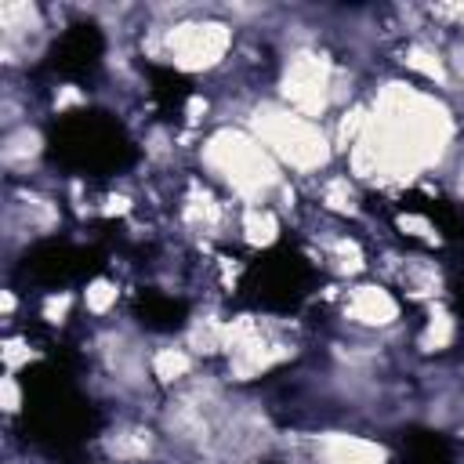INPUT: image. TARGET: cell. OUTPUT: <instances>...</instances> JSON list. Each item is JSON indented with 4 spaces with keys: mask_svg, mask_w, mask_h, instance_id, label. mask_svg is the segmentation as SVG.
Segmentation results:
<instances>
[{
    "mask_svg": "<svg viewBox=\"0 0 464 464\" xmlns=\"http://www.w3.org/2000/svg\"><path fill=\"white\" fill-rule=\"evenodd\" d=\"M243 232H246V239H250L254 246H265V243L276 239L279 221H276V214H272L268 207H246V214H243Z\"/></svg>",
    "mask_w": 464,
    "mask_h": 464,
    "instance_id": "obj_9",
    "label": "cell"
},
{
    "mask_svg": "<svg viewBox=\"0 0 464 464\" xmlns=\"http://www.w3.org/2000/svg\"><path fill=\"white\" fill-rule=\"evenodd\" d=\"M330 94H334L330 62L315 51H297L283 72V98L290 102V109L312 120L319 112H326Z\"/></svg>",
    "mask_w": 464,
    "mask_h": 464,
    "instance_id": "obj_5",
    "label": "cell"
},
{
    "mask_svg": "<svg viewBox=\"0 0 464 464\" xmlns=\"http://www.w3.org/2000/svg\"><path fill=\"white\" fill-rule=\"evenodd\" d=\"M344 312H348V319L366 323V326H388V323L399 315L392 294L381 290V286H355L352 297H348V308H344Z\"/></svg>",
    "mask_w": 464,
    "mask_h": 464,
    "instance_id": "obj_7",
    "label": "cell"
},
{
    "mask_svg": "<svg viewBox=\"0 0 464 464\" xmlns=\"http://www.w3.org/2000/svg\"><path fill=\"white\" fill-rule=\"evenodd\" d=\"M40 152V134L33 130V127H18V130H11L7 138H4V149H0V156H4V163H22V160H33Z\"/></svg>",
    "mask_w": 464,
    "mask_h": 464,
    "instance_id": "obj_10",
    "label": "cell"
},
{
    "mask_svg": "<svg viewBox=\"0 0 464 464\" xmlns=\"http://www.w3.org/2000/svg\"><path fill=\"white\" fill-rule=\"evenodd\" d=\"M203 163L250 203H265V196L279 188V167L272 152L243 130H218L203 149Z\"/></svg>",
    "mask_w": 464,
    "mask_h": 464,
    "instance_id": "obj_2",
    "label": "cell"
},
{
    "mask_svg": "<svg viewBox=\"0 0 464 464\" xmlns=\"http://www.w3.org/2000/svg\"><path fill=\"white\" fill-rule=\"evenodd\" d=\"M188 366H192V359L181 348H160L152 355V370H156L160 381H181L188 373Z\"/></svg>",
    "mask_w": 464,
    "mask_h": 464,
    "instance_id": "obj_13",
    "label": "cell"
},
{
    "mask_svg": "<svg viewBox=\"0 0 464 464\" xmlns=\"http://www.w3.org/2000/svg\"><path fill=\"white\" fill-rule=\"evenodd\" d=\"M4 410H7V413L18 410V388H14V377H11V373L4 377Z\"/></svg>",
    "mask_w": 464,
    "mask_h": 464,
    "instance_id": "obj_18",
    "label": "cell"
},
{
    "mask_svg": "<svg viewBox=\"0 0 464 464\" xmlns=\"http://www.w3.org/2000/svg\"><path fill=\"white\" fill-rule=\"evenodd\" d=\"M450 54H453V58H450V62H453V69H457V76H460V80H464V44H457V47H453V51H450Z\"/></svg>",
    "mask_w": 464,
    "mask_h": 464,
    "instance_id": "obj_20",
    "label": "cell"
},
{
    "mask_svg": "<svg viewBox=\"0 0 464 464\" xmlns=\"http://www.w3.org/2000/svg\"><path fill=\"white\" fill-rule=\"evenodd\" d=\"M450 341H453V319H450L446 312H435V315L428 319L424 334H420V348H424V352H439V348H446Z\"/></svg>",
    "mask_w": 464,
    "mask_h": 464,
    "instance_id": "obj_14",
    "label": "cell"
},
{
    "mask_svg": "<svg viewBox=\"0 0 464 464\" xmlns=\"http://www.w3.org/2000/svg\"><path fill=\"white\" fill-rule=\"evenodd\" d=\"M450 138L453 120L446 105L406 83H388L362 134L352 141V170L359 178H413L442 160Z\"/></svg>",
    "mask_w": 464,
    "mask_h": 464,
    "instance_id": "obj_1",
    "label": "cell"
},
{
    "mask_svg": "<svg viewBox=\"0 0 464 464\" xmlns=\"http://www.w3.org/2000/svg\"><path fill=\"white\" fill-rule=\"evenodd\" d=\"M65 308H69V294H62V297H47V304H44V312H47L51 323H62Z\"/></svg>",
    "mask_w": 464,
    "mask_h": 464,
    "instance_id": "obj_17",
    "label": "cell"
},
{
    "mask_svg": "<svg viewBox=\"0 0 464 464\" xmlns=\"http://www.w3.org/2000/svg\"><path fill=\"white\" fill-rule=\"evenodd\" d=\"M149 450H152L149 431H112L109 439V453L116 460H141Z\"/></svg>",
    "mask_w": 464,
    "mask_h": 464,
    "instance_id": "obj_12",
    "label": "cell"
},
{
    "mask_svg": "<svg viewBox=\"0 0 464 464\" xmlns=\"http://www.w3.org/2000/svg\"><path fill=\"white\" fill-rule=\"evenodd\" d=\"M0 25H4V47H14L18 40L40 33V11L33 4H4Z\"/></svg>",
    "mask_w": 464,
    "mask_h": 464,
    "instance_id": "obj_8",
    "label": "cell"
},
{
    "mask_svg": "<svg viewBox=\"0 0 464 464\" xmlns=\"http://www.w3.org/2000/svg\"><path fill=\"white\" fill-rule=\"evenodd\" d=\"M112 301H116V286L112 283H105V279L91 283V290H87V308L91 312H105Z\"/></svg>",
    "mask_w": 464,
    "mask_h": 464,
    "instance_id": "obj_16",
    "label": "cell"
},
{
    "mask_svg": "<svg viewBox=\"0 0 464 464\" xmlns=\"http://www.w3.org/2000/svg\"><path fill=\"white\" fill-rule=\"evenodd\" d=\"M399 225H402V228H410L413 236H431V225H428L424 218H399Z\"/></svg>",
    "mask_w": 464,
    "mask_h": 464,
    "instance_id": "obj_19",
    "label": "cell"
},
{
    "mask_svg": "<svg viewBox=\"0 0 464 464\" xmlns=\"http://www.w3.org/2000/svg\"><path fill=\"white\" fill-rule=\"evenodd\" d=\"M323 203H326L330 210H337V214H352V210H355V192H352L348 178H334V181H326V188H323Z\"/></svg>",
    "mask_w": 464,
    "mask_h": 464,
    "instance_id": "obj_15",
    "label": "cell"
},
{
    "mask_svg": "<svg viewBox=\"0 0 464 464\" xmlns=\"http://www.w3.org/2000/svg\"><path fill=\"white\" fill-rule=\"evenodd\" d=\"M406 65L410 69H417L420 76H428V80H439V83H446L450 80V72H446V65H442V58H439V51L435 47H428V44H413L410 51H406Z\"/></svg>",
    "mask_w": 464,
    "mask_h": 464,
    "instance_id": "obj_11",
    "label": "cell"
},
{
    "mask_svg": "<svg viewBox=\"0 0 464 464\" xmlns=\"http://www.w3.org/2000/svg\"><path fill=\"white\" fill-rule=\"evenodd\" d=\"M232 29L225 22H178L163 33V51L181 69H210L225 58Z\"/></svg>",
    "mask_w": 464,
    "mask_h": 464,
    "instance_id": "obj_4",
    "label": "cell"
},
{
    "mask_svg": "<svg viewBox=\"0 0 464 464\" xmlns=\"http://www.w3.org/2000/svg\"><path fill=\"white\" fill-rule=\"evenodd\" d=\"M254 130H257V141L294 170H319L330 160L326 134L308 116L286 105H257Z\"/></svg>",
    "mask_w": 464,
    "mask_h": 464,
    "instance_id": "obj_3",
    "label": "cell"
},
{
    "mask_svg": "<svg viewBox=\"0 0 464 464\" xmlns=\"http://www.w3.org/2000/svg\"><path fill=\"white\" fill-rule=\"evenodd\" d=\"M319 464H384V450L359 435L330 431L319 439Z\"/></svg>",
    "mask_w": 464,
    "mask_h": 464,
    "instance_id": "obj_6",
    "label": "cell"
}]
</instances>
